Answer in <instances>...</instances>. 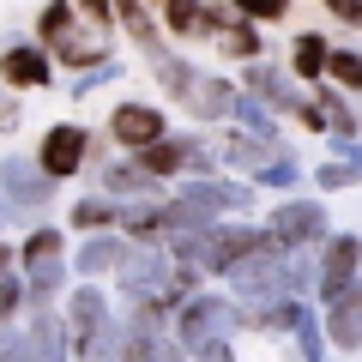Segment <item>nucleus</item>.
Listing matches in <instances>:
<instances>
[{
	"mask_svg": "<svg viewBox=\"0 0 362 362\" xmlns=\"http://www.w3.org/2000/svg\"><path fill=\"white\" fill-rule=\"evenodd\" d=\"M235 326H247V308H235V302L218 296V290H199L194 302H181V308H175V338L187 344V356L206 350L211 338H230Z\"/></svg>",
	"mask_w": 362,
	"mask_h": 362,
	"instance_id": "1",
	"label": "nucleus"
},
{
	"mask_svg": "<svg viewBox=\"0 0 362 362\" xmlns=\"http://www.w3.org/2000/svg\"><path fill=\"white\" fill-rule=\"evenodd\" d=\"M266 247H278L266 235V223L254 230V223H242V218H223V223H211V230H206V259H199V266H206L211 278H230L242 259L266 254ZM278 254H284V247H278Z\"/></svg>",
	"mask_w": 362,
	"mask_h": 362,
	"instance_id": "2",
	"label": "nucleus"
},
{
	"mask_svg": "<svg viewBox=\"0 0 362 362\" xmlns=\"http://www.w3.org/2000/svg\"><path fill=\"white\" fill-rule=\"evenodd\" d=\"M356 272H362V235L356 230H338V235H326V247H320V308H332L338 296H350L356 290Z\"/></svg>",
	"mask_w": 362,
	"mask_h": 362,
	"instance_id": "3",
	"label": "nucleus"
},
{
	"mask_svg": "<svg viewBox=\"0 0 362 362\" xmlns=\"http://www.w3.org/2000/svg\"><path fill=\"white\" fill-rule=\"evenodd\" d=\"M54 187H61V181H54L37 157H0V194H6V206H13V211L54 206Z\"/></svg>",
	"mask_w": 362,
	"mask_h": 362,
	"instance_id": "4",
	"label": "nucleus"
},
{
	"mask_svg": "<svg viewBox=\"0 0 362 362\" xmlns=\"http://www.w3.org/2000/svg\"><path fill=\"white\" fill-rule=\"evenodd\" d=\"M266 235L284 247V254H296V247H308V242H326V206L320 199H284V206H272Z\"/></svg>",
	"mask_w": 362,
	"mask_h": 362,
	"instance_id": "5",
	"label": "nucleus"
},
{
	"mask_svg": "<svg viewBox=\"0 0 362 362\" xmlns=\"http://www.w3.org/2000/svg\"><path fill=\"white\" fill-rule=\"evenodd\" d=\"M242 90H247V97H259L272 115H278V109H284V115H296V109L308 103L302 78L290 73V66H278V61H247V66H242Z\"/></svg>",
	"mask_w": 362,
	"mask_h": 362,
	"instance_id": "6",
	"label": "nucleus"
},
{
	"mask_svg": "<svg viewBox=\"0 0 362 362\" xmlns=\"http://www.w3.org/2000/svg\"><path fill=\"white\" fill-rule=\"evenodd\" d=\"M163 133H169V121H163V109H157V103H139V97H127V103L109 109V139L127 145V151H145V145H157Z\"/></svg>",
	"mask_w": 362,
	"mask_h": 362,
	"instance_id": "7",
	"label": "nucleus"
},
{
	"mask_svg": "<svg viewBox=\"0 0 362 362\" xmlns=\"http://www.w3.org/2000/svg\"><path fill=\"white\" fill-rule=\"evenodd\" d=\"M85 157H90V133L78 127V121H54V127L42 133V145H37V163L49 169L54 181L78 175V169H85Z\"/></svg>",
	"mask_w": 362,
	"mask_h": 362,
	"instance_id": "8",
	"label": "nucleus"
},
{
	"mask_svg": "<svg viewBox=\"0 0 362 362\" xmlns=\"http://www.w3.org/2000/svg\"><path fill=\"white\" fill-rule=\"evenodd\" d=\"M66 356H73L66 350V320L49 314V308H37L30 326L18 332V344H13V362H66Z\"/></svg>",
	"mask_w": 362,
	"mask_h": 362,
	"instance_id": "9",
	"label": "nucleus"
},
{
	"mask_svg": "<svg viewBox=\"0 0 362 362\" xmlns=\"http://www.w3.org/2000/svg\"><path fill=\"white\" fill-rule=\"evenodd\" d=\"M0 78L13 90H42V85H54V54L42 42H6L0 49Z\"/></svg>",
	"mask_w": 362,
	"mask_h": 362,
	"instance_id": "10",
	"label": "nucleus"
},
{
	"mask_svg": "<svg viewBox=\"0 0 362 362\" xmlns=\"http://www.w3.org/2000/svg\"><path fill=\"white\" fill-rule=\"evenodd\" d=\"M127 254H133V235L97 230V235H85V242L73 247V272H78V278H109V272H121Z\"/></svg>",
	"mask_w": 362,
	"mask_h": 362,
	"instance_id": "11",
	"label": "nucleus"
},
{
	"mask_svg": "<svg viewBox=\"0 0 362 362\" xmlns=\"http://www.w3.org/2000/svg\"><path fill=\"white\" fill-rule=\"evenodd\" d=\"M115 25L127 30V42L139 54H151V61L163 54V18H157L151 0H115Z\"/></svg>",
	"mask_w": 362,
	"mask_h": 362,
	"instance_id": "12",
	"label": "nucleus"
},
{
	"mask_svg": "<svg viewBox=\"0 0 362 362\" xmlns=\"http://www.w3.org/2000/svg\"><path fill=\"white\" fill-rule=\"evenodd\" d=\"M54 66H66V73H97V66H109L115 54H109V30H73L66 42H54Z\"/></svg>",
	"mask_w": 362,
	"mask_h": 362,
	"instance_id": "13",
	"label": "nucleus"
},
{
	"mask_svg": "<svg viewBox=\"0 0 362 362\" xmlns=\"http://www.w3.org/2000/svg\"><path fill=\"white\" fill-rule=\"evenodd\" d=\"M235 109H242V85L223 78V73H206L199 90H194V103H187V115H199V121H235Z\"/></svg>",
	"mask_w": 362,
	"mask_h": 362,
	"instance_id": "14",
	"label": "nucleus"
},
{
	"mask_svg": "<svg viewBox=\"0 0 362 362\" xmlns=\"http://www.w3.org/2000/svg\"><path fill=\"white\" fill-rule=\"evenodd\" d=\"M151 78L163 85V97H175V103L187 109V103H194V90H199V78H206V73H199V66L187 61L181 49H163V54L151 61Z\"/></svg>",
	"mask_w": 362,
	"mask_h": 362,
	"instance_id": "15",
	"label": "nucleus"
},
{
	"mask_svg": "<svg viewBox=\"0 0 362 362\" xmlns=\"http://www.w3.org/2000/svg\"><path fill=\"white\" fill-rule=\"evenodd\" d=\"M115 206H121V223H115L121 235H133V242H163V230H169V206H157L151 194H139V199H115Z\"/></svg>",
	"mask_w": 362,
	"mask_h": 362,
	"instance_id": "16",
	"label": "nucleus"
},
{
	"mask_svg": "<svg viewBox=\"0 0 362 362\" xmlns=\"http://www.w3.org/2000/svg\"><path fill=\"white\" fill-rule=\"evenodd\" d=\"M163 30L169 37H181V42H199V37H211V0H163Z\"/></svg>",
	"mask_w": 362,
	"mask_h": 362,
	"instance_id": "17",
	"label": "nucleus"
},
{
	"mask_svg": "<svg viewBox=\"0 0 362 362\" xmlns=\"http://www.w3.org/2000/svg\"><path fill=\"white\" fill-rule=\"evenodd\" d=\"M326 338H332V350H362V284L326 308Z\"/></svg>",
	"mask_w": 362,
	"mask_h": 362,
	"instance_id": "18",
	"label": "nucleus"
},
{
	"mask_svg": "<svg viewBox=\"0 0 362 362\" xmlns=\"http://www.w3.org/2000/svg\"><path fill=\"white\" fill-rule=\"evenodd\" d=\"M157 187V175L139 163V157H115V163H103V194L109 199H139V194H151Z\"/></svg>",
	"mask_w": 362,
	"mask_h": 362,
	"instance_id": "19",
	"label": "nucleus"
},
{
	"mask_svg": "<svg viewBox=\"0 0 362 362\" xmlns=\"http://www.w3.org/2000/svg\"><path fill=\"white\" fill-rule=\"evenodd\" d=\"M326 66H332V42H326L320 30H296V42H290V73L308 78V85H320Z\"/></svg>",
	"mask_w": 362,
	"mask_h": 362,
	"instance_id": "20",
	"label": "nucleus"
},
{
	"mask_svg": "<svg viewBox=\"0 0 362 362\" xmlns=\"http://www.w3.org/2000/svg\"><path fill=\"white\" fill-rule=\"evenodd\" d=\"M211 49L223 54V61H266V37H259V25L254 18H235L230 30H218V37H211Z\"/></svg>",
	"mask_w": 362,
	"mask_h": 362,
	"instance_id": "21",
	"label": "nucleus"
},
{
	"mask_svg": "<svg viewBox=\"0 0 362 362\" xmlns=\"http://www.w3.org/2000/svg\"><path fill=\"white\" fill-rule=\"evenodd\" d=\"M218 157H223L230 169H247V175H254V169L272 157V145H266V139H254V133H242V127H230V133L218 139Z\"/></svg>",
	"mask_w": 362,
	"mask_h": 362,
	"instance_id": "22",
	"label": "nucleus"
},
{
	"mask_svg": "<svg viewBox=\"0 0 362 362\" xmlns=\"http://www.w3.org/2000/svg\"><path fill=\"white\" fill-rule=\"evenodd\" d=\"M66 223H73L78 235H97V230H115L121 223V206L109 194H90V199H78L73 211H66Z\"/></svg>",
	"mask_w": 362,
	"mask_h": 362,
	"instance_id": "23",
	"label": "nucleus"
},
{
	"mask_svg": "<svg viewBox=\"0 0 362 362\" xmlns=\"http://www.w3.org/2000/svg\"><path fill=\"white\" fill-rule=\"evenodd\" d=\"M73 30H78V6H73V0H49V6L37 13V42H42V49L66 42Z\"/></svg>",
	"mask_w": 362,
	"mask_h": 362,
	"instance_id": "24",
	"label": "nucleus"
},
{
	"mask_svg": "<svg viewBox=\"0 0 362 362\" xmlns=\"http://www.w3.org/2000/svg\"><path fill=\"white\" fill-rule=\"evenodd\" d=\"M30 278V302H54L66 290V254H54V259H37V266H18Z\"/></svg>",
	"mask_w": 362,
	"mask_h": 362,
	"instance_id": "25",
	"label": "nucleus"
},
{
	"mask_svg": "<svg viewBox=\"0 0 362 362\" xmlns=\"http://www.w3.org/2000/svg\"><path fill=\"white\" fill-rule=\"evenodd\" d=\"M235 127L254 133V139H266L272 151H284V145H278V115H272L259 97H247V90H242V109H235Z\"/></svg>",
	"mask_w": 362,
	"mask_h": 362,
	"instance_id": "26",
	"label": "nucleus"
},
{
	"mask_svg": "<svg viewBox=\"0 0 362 362\" xmlns=\"http://www.w3.org/2000/svg\"><path fill=\"white\" fill-rule=\"evenodd\" d=\"M296 181H302V163H296L290 151H272L266 163L254 169V187H272V194H290Z\"/></svg>",
	"mask_w": 362,
	"mask_h": 362,
	"instance_id": "27",
	"label": "nucleus"
},
{
	"mask_svg": "<svg viewBox=\"0 0 362 362\" xmlns=\"http://www.w3.org/2000/svg\"><path fill=\"white\" fill-rule=\"evenodd\" d=\"M54 254H66V230H54V223H42L18 242V266H37V259H54Z\"/></svg>",
	"mask_w": 362,
	"mask_h": 362,
	"instance_id": "28",
	"label": "nucleus"
},
{
	"mask_svg": "<svg viewBox=\"0 0 362 362\" xmlns=\"http://www.w3.org/2000/svg\"><path fill=\"white\" fill-rule=\"evenodd\" d=\"M290 332H296V356H302V362H326V344H332V338H326V326L314 320L308 308H302V320L290 326Z\"/></svg>",
	"mask_w": 362,
	"mask_h": 362,
	"instance_id": "29",
	"label": "nucleus"
},
{
	"mask_svg": "<svg viewBox=\"0 0 362 362\" xmlns=\"http://www.w3.org/2000/svg\"><path fill=\"white\" fill-rule=\"evenodd\" d=\"M326 78H332L338 90H350V97H356V90H362V54H356V49H332V66H326Z\"/></svg>",
	"mask_w": 362,
	"mask_h": 362,
	"instance_id": "30",
	"label": "nucleus"
},
{
	"mask_svg": "<svg viewBox=\"0 0 362 362\" xmlns=\"http://www.w3.org/2000/svg\"><path fill=\"white\" fill-rule=\"evenodd\" d=\"M25 302H30V278H25V272H6V278H0V326L18 320Z\"/></svg>",
	"mask_w": 362,
	"mask_h": 362,
	"instance_id": "31",
	"label": "nucleus"
},
{
	"mask_svg": "<svg viewBox=\"0 0 362 362\" xmlns=\"http://www.w3.org/2000/svg\"><path fill=\"white\" fill-rule=\"evenodd\" d=\"M242 18H254V25H284L290 18V0H230Z\"/></svg>",
	"mask_w": 362,
	"mask_h": 362,
	"instance_id": "32",
	"label": "nucleus"
},
{
	"mask_svg": "<svg viewBox=\"0 0 362 362\" xmlns=\"http://www.w3.org/2000/svg\"><path fill=\"white\" fill-rule=\"evenodd\" d=\"M350 181H362L356 163H320L314 169V187H320V194H338V187H350Z\"/></svg>",
	"mask_w": 362,
	"mask_h": 362,
	"instance_id": "33",
	"label": "nucleus"
},
{
	"mask_svg": "<svg viewBox=\"0 0 362 362\" xmlns=\"http://www.w3.org/2000/svg\"><path fill=\"white\" fill-rule=\"evenodd\" d=\"M90 30H115V0H73Z\"/></svg>",
	"mask_w": 362,
	"mask_h": 362,
	"instance_id": "34",
	"label": "nucleus"
},
{
	"mask_svg": "<svg viewBox=\"0 0 362 362\" xmlns=\"http://www.w3.org/2000/svg\"><path fill=\"white\" fill-rule=\"evenodd\" d=\"M296 121H302V127H308V133H326V127H332V121H326V103H320V97H314V90H308V103L296 109Z\"/></svg>",
	"mask_w": 362,
	"mask_h": 362,
	"instance_id": "35",
	"label": "nucleus"
},
{
	"mask_svg": "<svg viewBox=\"0 0 362 362\" xmlns=\"http://www.w3.org/2000/svg\"><path fill=\"white\" fill-rule=\"evenodd\" d=\"M320 6L338 18V25H356L362 30V0H320Z\"/></svg>",
	"mask_w": 362,
	"mask_h": 362,
	"instance_id": "36",
	"label": "nucleus"
},
{
	"mask_svg": "<svg viewBox=\"0 0 362 362\" xmlns=\"http://www.w3.org/2000/svg\"><path fill=\"white\" fill-rule=\"evenodd\" d=\"M194 362H235V350H230V338H211L206 350H194Z\"/></svg>",
	"mask_w": 362,
	"mask_h": 362,
	"instance_id": "37",
	"label": "nucleus"
},
{
	"mask_svg": "<svg viewBox=\"0 0 362 362\" xmlns=\"http://www.w3.org/2000/svg\"><path fill=\"white\" fill-rule=\"evenodd\" d=\"M13 259H18V247H6V242H0V278L13 272Z\"/></svg>",
	"mask_w": 362,
	"mask_h": 362,
	"instance_id": "38",
	"label": "nucleus"
},
{
	"mask_svg": "<svg viewBox=\"0 0 362 362\" xmlns=\"http://www.w3.org/2000/svg\"><path fill=\"white\" fill-rule=\"evenodd\" d=\"M6 211H13V206H6V194H0V223H6Z\"/></svg>",
	"mask_w": 362,
	"mask_h": 362,
	"instance_id": "39",
	"label": "nucleus"
},
{
	"mask_svg": "<svg viewBox=\"0 0 362 362\" xmlns=\"http://www.w3.org/2000/svg\"><path fill=\"white\" fill-rule=\"evenodd\" d=\"M151 6H157V13H163V0H151Z\"/></svg>",
	"mask_w": 362,
	"mask_h": 362,
	"instance_id": "40",
	"label": "nucleus"
}]
</instances>
